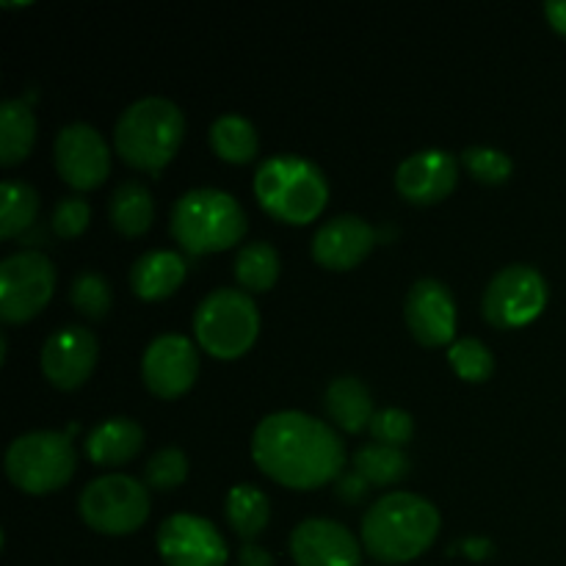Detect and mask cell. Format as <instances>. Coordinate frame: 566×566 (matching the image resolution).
Instances as JSON below:
<instances>
[{
    "instance_id": "obj_1",
    "label": "cell",
    "mask_w": 566,
    "mask_h": 566,
    "mask_svg": "<svg viewBox=\"0 0 566 566\" xmlns=\"http://www.w3.org/2000/svg\"><path fill=\"white\" fill-rule=\"evenodd\" d=\"M252 457L291 490H318L346 464V446L326 420L298 409L265 415L252 434Z\"/></svg>"
},
{
    "instance_id": "obj_2",
    "label": "cell",
    "mask_w": 566,
    "mask_h": 566,
    "mask_svg": "<svg viewBox=\"0 0 566 566\" xmlns=\"http://www.w3.org/2000/svg\"><path fill=\"white\" fill-rule=\"evenodd\" d=\"M440 512L415 492H387L363 517V545L376 562L403 564L418 558L440 534Z\"/></svg>"
},
{
    "instance_id": "obj_3",
    "label": "cell",
    "mask_w": 566,
    "mask_h": 566,
    "mask_svg": "<svg viewBox=\"0 0 566 566\" xmlns=\"http://www.w3.org/2000/svg\"><path fill=\"white\" fill-rule=\"evenodd\" d=\"M186 133V116L169 97L136 99L119 114L114 127V147L125 164L142 171H158L177 153Z\"/></svg>"
},
{
    "instance_id": "obj_4",
    "label": "cell",
    "mask_w": 566,
    "mask_h": 566,
    "mask_svg": "<svg viewBox=\"0 0 566 566\" xmlns=\"http://www.w3.org/2000/svg\"><path fill=\"white\" fill-rule=\"evenodd\" d=\"M254 193L274 219L287 224H307L324 210L329 182L324 171L302 155H271L258 166Z\"/></svg>"
},
{
    "instance_id": "obj_5",
    "label": "cell",
    "mask_w": 566,
    "mask_h": 566,
    "mask_svg": "<svg viewBox=\"0 0 566 566\" xmlns=\"http://www.w3.org/2000/svg\"><path fill=\"white\" fill-rule=\"evenodd\" d=\"M169 227L186 252L210 254L241 241L247 232V213L230 191L199 186L171 205Z\"/></svg>"
},
{
    "instance_id": "obj_6",
    "label": "cell",
    "mask_w": 566,
    "mask_h": 566,
    "mask_svg": "<svg viewBox=\"0 0 566 566\" xmlns=\"http://www.w3.org/2000/svg\"><path fill=\"white\" fill-rule=\"evenodd\" d=\"M199 346L219 359H235L260 332V310L243 287H216L193 310Z\"/></svg>"
},
{
    "instance_id": "obj_7",
    "label": "cell",
    "mask_w": 566,
    "mask_h": 566,
    "mask_svg": "<svg viewBox=\"0 0 566 566\" xmlns=\"http://www.w3.org/2000/svg\"><path fill=\"white\" fill-rule=\"evenodd\" d=\"M6 473L20 490L44 495L72 479L77 468V453L70 434L53 429L25 431L6 448Z\"/></svg>"
},
{
    "instance_id": "obj_8",
    "label": "cell",
    "mask_w": 566,
    "mask_h": 566,
    "mask_svg": "<svg viewBox=\"0 0 566 566\" xmlns=\"http://www.w3.org/2000/svg\"><path fill=\"white\" fill-rule=\"evenodd\" d=\"M77 509L99 534H130L149 517V490L125 473L97 475L83 486Z\"/></svg>"
},
{
    "instance_id": "obj_9",
    "label": "cell",
    "mask_w": 566,
    "mask_h": 566,
    "mask_svg": "<svg viewBox=\"0 0 566 566\" xmlns=\"http://www.w3.org/2000/svg\"><path fill=\"white\" fill-rule=\"evenodd\" d=\"M547 304V282L539 269L528 263L503 265L490 280L481 313L497 329H514L539 318Z\"/></svg>"
},
{
    "instance_id": "obj_10",
    "label": "cell",
    "mask_w": 566,
    "mask_h": 566,
    "mask_svg": "<svg viewBox=\"0 0 566 566\" xmlns=\"http://www.w3.org/2000/svg\"><path fill=\"white\" fill-rule=\"evenodd\" d=\"M55 287L53 260L36 249H22L0 263V318L22 324L50 302Z\"/></svg>"
},
{
    "instance_id": "obj_11",
    "label": "cell",
    "mask_w": 566,
    "mask_h": 566,
    "mask_svg": "<svg viewBox=\"0 0 566 566\" xmlns=\"http://www.w3.org/2000/svg\"><path fill=\"white\" fill-rule=\"evenodd\" d=\"M158 553L166 566H224L230 551L208 517L171 514L158 528Z\"/></svg>"
},
{
    "instance_id": "obj_12",
    "label": "cell",
    "mask_w": 566,
    "mask_h": 566,
    "mask_svg": "<svg viewBox=\"0 0 566 566\" xmlns=\"http://www.w3.org/2000/svg\"><path fill=\"white\" fill-rule=\"evenodd\" d=\"M55 169L61 180L77 191L99 186L111 171V147L103 133L88 122L64 125L55 136Z\"/></svg>"
},
{
    "instance_id": "obj_13",
    "label": "cell",
    "mask_w": 566,
    "mask_h": 566,
    "mask_svg": "<svg viewBox=\"0 0 566 566\" xmlns=\"http://www.w3.org/2000/svg\"><path fill=\"white\" fill-rule=\"evenodd\" d=\"M199 374L197 343L177 332H164L149 340L142 357V376L160 398H177L193 385Z\"/></svg>"
},
{
    "instance_id": "obj_14",
    "label": "cell",
    "mask_w": 566,
    "mask_h": 566,
    "mask_svg": "<svg viewBox=\"0 0 566 566\" xmlns=\"http://www.w3.org/2000/svg\"><path fill=\"white\" fill-rule=\"evenodd\" d=\"M42 374L61 390H75L92 376L97 363V337L81 324H66L50 332L42 346Z\"/></svg>"
},
{
    "instance_id": "obj_15",
    "label": "cell",
    "mask_w": 566,
    "mask_h": 566,
    "mask_svg": "<svg viewBox=\"0 0 566 566\" xmlns=\"http://www.w3.org/2000/svg\"><path fill=\"white\" fill-rule=\"evenodd\" d=\"M291 556L298 566H359V542L343 523L307 517L293 528Z\"/></svg>"
},
{
    "instance_id": "obj_16",
    "label": "cell",
    "mask_w": 566,
    "mask_h": 566,
    "mask_svg": "<svg viewBox=\"0 0 566 566\" xmlns=\"http://www.w3.org/2000/svg\"><path fill=\"white\" fill-rule=\"evenodd\" d=\"M403 315H407L415 340L423 346H442L457 332V302H453L451 287L431 276L409 287Z\"/></svg>"
},
{
    "instance_id": "obj_17",
    "label": "cell",
    "mask_w": 566,
    "mask_h": 566,
    "mask_svg": "<svg viewBox=\"0 0 566 566\" xmlns=\"http://www.w3.org/2000/svg\"><path fill=\"white\" fill-rule=\"evenodd\" d=\"M459 160L448 149H420L407 155L396 169V188L415 205H431L453 191Z\"/></svg>"
},
{
    "instance_id": "obj_18",
    "label": "cell",
    "mask_w": 566,
    "mask_h": 566,
    "mask_svg": "<svg viewBox=\"0 0 566 566\" xmlns=\"http://www.w3.org/2000/svg\"><path fill=\"white\" fill-rule=\"evenodd\" d=\"M376 243V230L363 216L343 213L324 221L313 235V258L324 269L346 271L368 258Z\"/></svg>"
},
{
    "instance_id": "obj_19",
    "label": "cell",
    "mask_w": 566,
    "mask_h": 566,
    "mask_svg": "<svg viewBox=\"0 0 566 566\" xmlns=\"http://www.w3.org/2000/svg\"><path fill=\"white\" fill-rule=\"evenodd\" d=\"M186 260L171 249H149L130 269L133 293L147 302L171 296L186 280Z\"/></svg>"
},
{
    "instance_id": "obj_20",
    "label": "cell",
    "mask_w": 566,
    "mask_h": 566,
    "mask_svg": "<svg viewBox=\"0 0 566 566\" xmlns=\"http://www.w3.org/2000/svg\"><path fill=\"white\" fill-rule=\"evenodd\" d=\"M144 446V429L133 418H105L88 431L86 457L94 464H122L136 457Z\"/></svg>"
},
{
    "instance_id": "obj_21",
    "label": "cell",
    "mask_w": 566,
    "mask_h": 566,
    "mask_svg": "<svg viewBox=\"0 0 566 566\" xmlns=\"http://www.w3.org/2000/svg\"><path fill=\"white\" fill-rule=\"evenodd\" d=\"M326 412L343 431H363L374 420V396L357 376H337L326 387Z\"/></svg>"
},
{
    "instance_id": "obj_22",
    "label": "cell",
    "mask_w": 566,
    "mask_h": 566,
    "mask_svg": "<svg viewBox=\"0 0 566 566\" xmlns=\"http://www.w3.org/2000/svg\"><path fill=\"white\" fill-rule=\"evenodd\" d=\"M36 142V116L22 97L0 103V164L14 166L28 158Z\"/></svg>"
},
{
    "instance_id": "obj_23",
    "label": "cell",
    "mask_w": 566,
    "mask_h": 566,
    "mask_svg": "<svg viewBox=\"0 0 566 566\" xmlns=\"http://www.w3.org/2000/svg\"><path fill=\"white\" fill-rule=\"evenodd\" d=\"M111 224L125 235H142L155 216V199L142 180H125L114 188L108 202Z\"/></svg>"
},
{
    "instance_id": "obj_24",
    "label": "cell",
    "mask_w": 566,
    "mask_h": 566,
    "mask_svg": "<svg viewBox=\"0 0 566 566\" xmlns=\"http://www.w3.org/2000/svg\"><path fill=\"white\" fill-rule=\"evenodd\" d=\"M224 514L227 523L232 525L241 539L252 542L260 531L269 525V497L260 486L254 484H235L230 492H227V503H224Z\"/></svg>"
},
{
    "instance_id": "obj_25",
    "label": "cell",
    "mask_w": 566,
    "mask_h": 566,
    "mask_svg": "<svg viewBox=\"0 0 566 566\" xmlns=\"http://www.w3.org/2000/svg\"><path fill=\"white\" fill-rule=\"evenodd\" d=\"M210 147L230 164H247L258 155L260 138L252 122L243 114H221L210 125Z\"/></svg>"
},
{
    "instance_id": "obj_26",
    "label": "cell",
    "mask_w": 566,
    "mask_h": 566,
    "mask_svg": "<svg viewBox=\"0 0 566 566\" xmlns=\"http://www.w3.org/2000/svg\"><path fill=\"white\" fill-rule=\"evenodd\" d=\"M39 213L36 188L25 180L0 182V238H14L33 224Z\"/></svg>"
},
{
    "instance_id": "obj_27",
    "label": "cell",
    "mask_w": 566,
    "mask_h": 566,
    "mask_svg": "<svg viewBox=\"0 0 566 566\" xmlns=\"http://www.w3.org/2000/svg\"><path fill=\"white\" fill-rule=\"evenodd\" d=\"M354 473L363 475L368 484H396L409 473V457L401 448L368 442L354 453Z\"/></svg>"
},
{
    "instance_id": "obj_28",
    "label": "cell",
    "mask_w": 566,
    "mask_h": 566,
    "mask_svg": "<svg viewBox=\"0 0 566 566\" xmlns=\"http://www.w3.org/2000/svg\"><path fill=\"white\" fill-rule=\"evenodd\" d=\"M235 276L243 291H269L280 276V252L269 241H252L238 249Z\"/></svg>"
},
{
    "instance_id": "obj_29",
    "label": "cell",
    "mask_w": 566,
    "mask_h": 566,
    "mask_svg": "<svg viewBox=\"0 0 566 566\" xmlns=\"http://www.w3.org/2000/svg\"><path fill=\"white\" fill-rule=\"evenodd\" d=\"M111 298H114V293H111L108 280L99 271H77L70 285V302L77 313L88 315V318H105V313L111 310Z\"/></svg>"
},
{
    "instance_id": "obj_30",
    "label": "cell",
    "mask_w": 566,
    "mask_h": 566,
    "mask_svg": "<svg viewBox=\"0 0 566 566\" xmlns=\"http://www.w3.org/2000/svg\"><path fill=\"white\" fill-rule=\"evenodd\" d=\"M448 359H451L453 370L468 381H486L495 370V357H492L490 346L481 343L479 337H459L448 348Z\"/></svg>"
},
{
    "instance_id": "obj_31",
    "label": "cell",
    "mask_w": 566,
    "mask_h": 566,
    "mask_svg": "<svg viewBox=\"0 0 566 566\" xmlns=\"http://www.w3.org/2000/svg\"><path fill=\"white\" fill-rule=\"evenodd\" d=\"M188 475V459L177 446H166L155 451L144 464V479L153 490H171L182 484Z\"/></svg>"
},
{
    "instance_id": "obj_32",
    "label": "cell",
    "mask_w": 566,
    "mask_h": 566,
    "mask_svg": "<svg viewBox=\"0 0 566 566\" xmlns=\"http://www.w3.org/2000/svg\"><path fill=\"white\" fill-rule=\"evenodd\" d=\"M462 164L475 180L490 182V186H497V182H506L512 177V158H509L503 149L497 147H468L462 153Z\"/></svg>"
},
{
    "instance_id": "obj_33",
    "label": "cell",
    "mask_w": 566,
    "mask_h": 566,
    "mask_svg": "<svg viewBox=\"0 0 566 566\" xmlns=\"http://www.w3.org/2000/svg\"><path fill=\"white\" fill-rule=\"evenodd\" d=\"M370 434H374L376 442L381 446H392V448H401L403 442L412 440L415 434V420L407 409H398V407H387L379 409L370 420Z\"/></svg>"
},
{
    "instance_id": "obj_34",
    "label": "cell",
    "mask_w": 566,
    "mask_h": 566,
    "mask_svg": "<svg viewBox=\"0 0 566 566\" xmlns=\"http://www.w3.org/2000/svg\"><path fill=\"white\" fill-rule=\"evenodd\" d=\"M92 219V208H88L86 199L81 193H70V197H61L53 208V230L61 238H75L81 235L88 227Z\"/></svg>"
},
{
    "instance_id": "obj_35",
    "label": "cell",
    "mask_w": 566,
    "mask_h": 566,
    "mask_svg": "<svg viewBox=\"0 0 566 566\" xmlns=\"http://www.w3.org/2000/svg\"><path fill=\"white\" fill-rule=\"evenodd\" d=\"M238 566H274V556L254 542H243L238 553Z\"/></svg>"
},
{
    "instance_id": "obj_36",
    "label": "cell",
    "mask_w": 566,
    "mask_h": 566,
    "mask_svg": "<svg viewBox=\"0 0 566 566\" xmlns=\"http://www.w3.org/2000/svg\"><path fill=\"white\" fill-rule=\"evenodd\" d=\"M337 490H340V495L346 497V501H359V497L368 492V481H365L359 473H354V475H346Z\"/></svg>"
},
{
    "instance_id": "obj_37",
    "label": "cell",
    "mask_w": 566,
    "mask_h": 566,
    "mask_svg": "<svg viewBox=\"0 0 566 566\" xmlns=\"http://www.w3.org/2000/svg\"><path fill=\"white\" fill-rule=\"evenodd\" d=\"M545 14H547V22L566 36V0H547Z\"/></svg>"
}]
</instances>
